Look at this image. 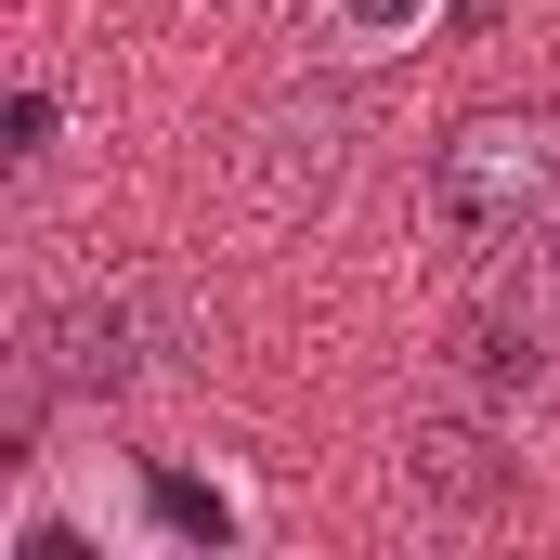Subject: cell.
<instances>
[{
    "mask_svg": "<svg viewBox=\"0 0 560 560\" xmlns=\"http://www.w3.org/2000/svg\"><path fill=\"white\" fill-rule=\"evenodd\" d=\"M183 352V300L156 275H118V287H79L66 313H39L26 326V405H13V456H26V430L39 405H118L143 392L156 365Z\"/></svg>",
    "mask_w": 560,
    "mask_h": 560,
    "instance_id": "1",
    "label": "cell"
},
{
    "mask_svg": "<svg viewBox=\"0 0 560 560\" xmlns=\"http://www.w3.org/2000/svg\"><path fill=\"white\" fill-rule=\"evenodd\" d=\"M418 196H430V222H443L456 248H522V235H548L560 222V118L548 105H482V118H456Z\"/></svg>",
    "mask_w": 560,
    "mask_h": 560,
    "instance_id": "2",
    "label": "cell"
},
{
    "mask_svg": "<svg viewBox=\"0 0 560 560\" xmlns=\"http://www.w3.org/2000/svg\"><path fill=\"white\" fill-rule=\"evenodd\" d=\"M118 535H131V548L222 560V548H248V495H235L222 469H170V456H143L131 482H118Z\"/></svg>",
    "mask_w": 560,
    "mask_h": 560,
    "instance_id": "3",
    "label": "cell"
},
{
    "mask_svg": "<svg viewBox=\"0 0 560 560\" xmlns=\"http://www.w3.org/2000/svg\"><path fill=\"white\" fill-rule=\"evenodd\" d=\"M405 495H418V509H456V522L495 509V495H509V443L482 418H418L405 430Z\"/></svg>",
    "mask_w": 560,
    "mask_h": 560,
    "instance_id": "4",
    "label": "cell"
},
{
    "mask_svg": "<svg viewBox=\"0 0 560 560\" xmlns=\"http://www.w3.org/2000/svg\"><path fill=\"white\" fill-rule=\"evenodd\" d=\"M456 0H326L313 13V52L326 66H378V52H405V39H430Z\"/></svg>",
    "mask_w": 560,
    "mask_h": 560,
    "instance_id": "5",
    "label": "cell"
},
{
    "mask_svg": "<svg viewBox=\"0 0 560 560\" xmlns=\"http://www.w3.org/2000/svg\"><path fill=\"white\" fill-rule=\"evenodd\" d=\"M39 156H52V92L26 79V92H13V170H39Z\"/></svg>",
    "mask_w": 560,
    "mask_h": 560,
    "instance_id": "6",
    "label": "cell"
},
{
    "mask_svg": "<svg viewBox=\"0 0 560 560\" xmlns=\"http://www.w3.org/2000/svg\"><path fill=\"white\" fill-rule=\"evenodd\" d=\"M535 326H548V352H560V222L535 235Z\"/></svg>",
    "mask_w": 560,
    "mask_h": 560,
    "instance_id": "7",
    "label": "cell"
},
{
    "mask_svg": "<svg viewBox=\"0 0 560 560\" xmlns=\"http://www.w3.org/2000/svg\"><path fill=\"white\" fill-rule=\"evenodd\" d=\"M456 13H469V26H482V13H495V0H456Z\"/></svg>",
    "mask_w": 560,
    "mask_h": 560,
    "instance_id": "8",
    "label": "cell"
}]
</instances>
